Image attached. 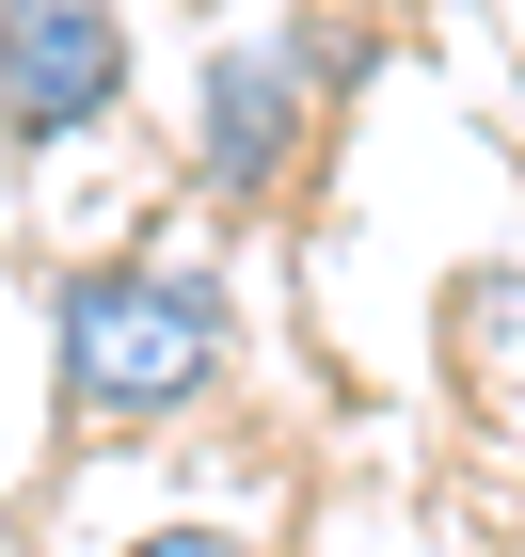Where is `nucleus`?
<instances>
[{
    "label": "nucleus",
    "mask_w": 525,
    "mask_h": 557,
    "mask_svg": "<svg viewBox=\"0 0 525 557\" xmlns=\"http://www.w3.org/2000/svg\"><path fill=\"white\" fill-rule=\"evenodd\" d=\"M128 557H239V542H223V525H143Z\"/></svg>",
    "instance_id": "obj_4"
},
{
    "label": "nucleus",
    "mask_w": 525,
    "mask_h": 557,
    "mask_svg": "<svg viewBox=\"0 0 525 557\" xmlns=\"http://www.w3.org/2000/svg\"><path fill=\"white\" fill-rule=\"evenodd\" d=\"M48 367H64V414L80 430H175L223 383V287L208 271H64L48 302Z\"/></svg>",
    "instance_id": "obj_1"
},
{
    "label": "nucleus",
    "mask_w": 525,
    "mask_h": 557,
    "mask_svg": "<svg viewBox=\"0 0 525 557\" xmlns=\"http://www.w3.org/2000/svg\"><path fill=\"white\" fill-rule=\"evenodd\" d=\"M303 96H318V48H303V33H239V48H208V112H191L208 191H271V175L303 160Z\"/></svg>",
    "instance_id": "obj_3"
},
{
    "label": "nucleus",
    "mask_w": 525,
    "mask_h": 557,
    "mask_svg": "<svg viewBox=\"0 0 525 557\" xmlns=\"http://www.w3.org/2000/svg\"><path fill=\"white\" fill-rule=\"evenodd\" d=\"M96 112H128V16L112 0H0V144L48 160Z\"/></svg>",
    "instance_id": "obj_2"
}]
</instances>
